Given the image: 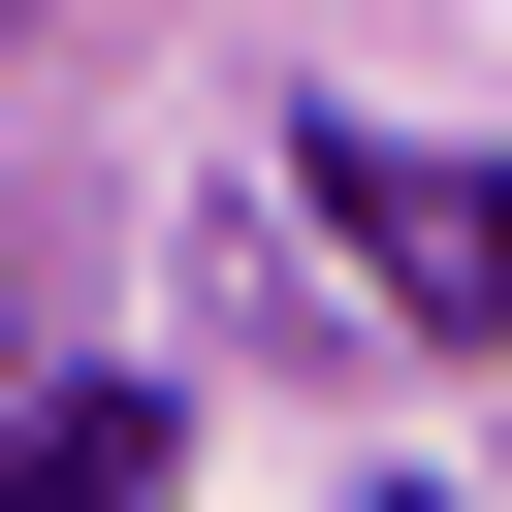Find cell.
Returning <instances> with one entry per match:
<instances>
[{
    "mask_svg": "<svg viewBox=\"0 0 512 512\" xmlns=\"http://www.w3.org/2000/svg\"><path fill=\"white\" fill-rule=\"evenodd\" d=\"M288 192H320V224H352L416 320H512V160H384V128H320Z\"/></svg>",
    "mask_w": 512,
    "mask_h": 512,
    "instance_id": "cell-1",
    "label": "cell"
},
{
    "mask_svg": "<svg viewBox=\"0 0 512 512\" xmlns=\"http://www.w3.org/2000/svg\"><path fill=\"white\" fill-rule=\"evenodd\" d=\"M0 512H160V416H128V384H64V416H0Z\"/></svg>",
    "mask_w": 512,
    "mask_h": 512,
    "instance_id": "cell-2",
    "label": "cell"
}]
</instances>
